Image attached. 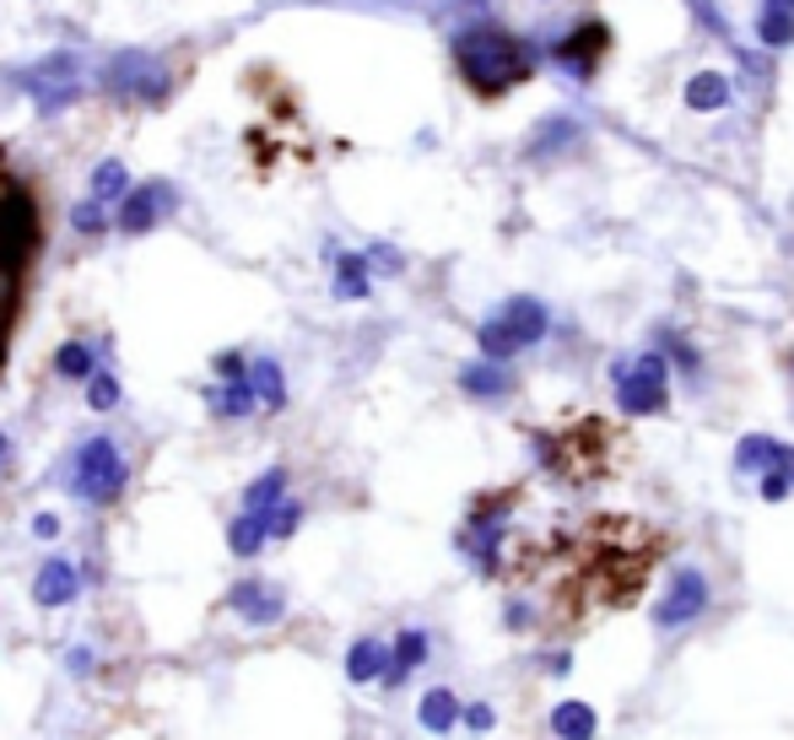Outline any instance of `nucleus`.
Masks as SVG:
<instances>
[{"label":"nucleus","mask_w":794,"mask_h":740,"mask_svg":"<svg viewBox=\"0 0 794 740\" xmlns=\"http://www.w3.org/2000/svg\"><path fill=\"white\" fill-rule=\"evenodd\" d=\"M546 330H551V314H546L541 297H508L502 308L487 314V325L476 330V341H481V357H487V363H508V357H519L525 346H536Z\"/></svg>","instance_id":"nucleus-3"},{"label":"nucleus","mask_w":794,"mask_h":740,"mask_svg":"<svg viewBox=\"0 0 794 740\" xmlns=\"http://www.w3.org/2000/svg\"><path fill=\"white\" fill-rule=\"evenodd\" d=\"M173 206H179L173 184H163V179L135 184V190H125V201H120V227H125V233H152Z\"/></svg>","instance_id":"nucleus-8"},{"label":"nucleus","mask_w":794,"mask_h":740,"mask_svg":"<svg viewBox=\"0 0 794 740\" xmlns=\"http://www.w3.org/2000/svg\"><path fill=\"white\" fill-rule=\"evenodd\" d=\"M709 600H713V589H709V578H703V568H675L665 595H660V606H654V627L660 632H681V627H692L709 611Z\"/></svg>","instance_id":"nucleus-7"},{"label":"nucleus","mask_w":794,"mask_h":740,"mask_svg":"<svg viewBox=\"0 0 794 740\" xmlns=\"http://www.w3.org/2000/svg\"><path fill=\"white\" fill-rule=\"evenodd\" d=\"M460 724L465 730H476V736H487V730L498 724V713H492L487 702H460Z\"/></svg>","instance_id":"nucleus-33"},{"label":"nucleus","mask_w":794,"mask_h":740,"mask_svg":"<svg viewBox=\"0 0 794 740\" xmlns=\"http://www.w3.org/2000/svg\"><path fill=\"white\" fill-rule=\"evenodd\" d=\"M125 481H130V465L125 454L114 449V438H92L71 459V493L86 497V503H114L125 493Z\"/></svg>","instance_id":"nucleus-5"},{"label":"nucleus","mask_w":794,"mask_h":740,"mask_svg":"<svg viewBox=\"0 0 794 740\" xmlns=\"http://www.w3.org/2000/svg\"><path fill=\"white\" fill-rule=\"evenodd\" d=\"M502 535H508V497H487V503H476V514L465 519L460 551L481 568V574H498L502 568Z\"/></svg>","instance_id":"nucleus-6"},{"label":"nucleus","mask_w":794,"mask_h":740,"mask_svg":"<svg viewBox=\"0 0 794 740\" xmlns=\"http://www.w3.org/2000/svg\"><path fill=\"white\" fill-rule=\"evenodd\" d=\"M244 373H250V363H244L238 352H222V357H216V378H222V384H238Z\"/></svg>","instance_id":"nucleus-35"},{"label":"nucleus","mask_w":794,"mask_h":740,"mask_svg":"<svg viewBox=\"0 0 794 740\" xmlns=\"http://www.w3.org/2000/svg\"><path fill=\"white\" fill-rule=\"evenodd\" d=\"M71 227H77V233H92V239H98V233L109 227V211L98 206V201H82V206L71 211Z\"/></svg>","instance_id":"nucleus-32"},{"label":"nucleus","mask_w":794,"mask_h":740,"mask_svg":"<svg viewBox=\"0 0 794 740\" xmlns=\"http://www.w3.org/2000/svg\"><path fill=\"white\" fill-rule=\"evenodd\" d=\"M568 141H579V124L573 120H551L536 130V146H530V158H546V152H557V146H568Z\"/></svg>","instance_id":"nucleus-29"},{"label":"nucleus","mask_w":794,"mask_h":740,"mask_svg":"<svg viewBox=\"0 0 794 740\" xmlns=\"http://www.w3.org/2000/svg\"><path fill=\"white\" fill-rule=\"evenodd\" d=\"M109 87L114 92H135V98H163L167 92V71L146 54H120L114 71H109Z\"/></svg>","instance_id":"nucleus-10"},{"label":"nucleus","mask_w":794,"mask_h":740,"mask_svg":"<svg viewBox=\"0 0 794 740\" xmlns=\"http://www.w3.org/2000/svg\"><path fill=\"white\" fill-rule=\"evenodd\" d=\"M427 665V632H417V627H406L400 638H395V649H389V665H384V687H400L411 670H421Z\"/></svg>","instance_id":"nucleus-13"},{"label":"nucleus","mask_w":794,"mask_h":740,"mask_svg":"<svg viewBox=\"0 0 794 740\" xmlns=\"http://www.w3.org/2000/svg\"><path fill=\"white\" fill-rule=\"evenodd\" d=\"M594 730H600V713H594L589 702L568 698L551 708V736L557 740H594Z\"/></svg>","instance_id":"nucleus-17"},{"label":"nucleus","mask_w":794,"mask_h":740,"mask_svg":"<svg viewBox=\"0 0 794 740\" xmlns=\"http://www.w3.org/2000/svg\"><path fill=\"white\" fill-rule=\"evenodd\" d=\"M790 487H794V465H790Z\"/></svg>","instance_id":"nucleus-40"},{"label":"nucleus","mask_w":794,"mask_h":740,"mask_svg":"<svg viewBox=\"0 0 794 740\" xmlns=\"http://www.w3.org/2000/svg\"><path fill=\"white\" fill-rule=\"evenodd\" d=\"M384 665H389V643H378V638H357L352 649H346V676L357 681V687H368L384 676Z\"/></svg>","instance_id":"nucleus-20"},{"label":"nucleus","mask_w":794,"mask_h":740,"mask_svg":"<svg viewBox=\"0 0 794 740\" xmlns=\"http://www.w3.org/2000/svg\"><path fill=\"white\" fill-rule=\"evenodd\" d=\"M600 43H605L600 22H579V33H573V39L557 43V60H562L573 77H589V71H594V54H600Z\"/></svg>","instance_id":"nucleus-15"},{"label":"nucleus","mask_w":794,"mask_h":740,"mask_svg":"<svg viewBox=\"0 0 794 740\" xmlns=\"http://www.w3.org/2000/svg\"><path fill=\"white\" fill-rule=\"evenodd\" d=\"M417 719H421L427 736H449V730L460 724V698H455L449 687H432V692H421Z\"/></svg>","instance_id":"nucleus-16"},{"label":"nucleus","mask_w":794,"mask_h":740,"mask_svg":"<svg viewBox=\"0 0 794 740\" xmlns=\"http://www.w3.org/2000/svg\"><path fill=\"white\" fill-rule=\"evenodd\" d=\"M530 606H508V627H513V632H525V627H530Z\"/></svg>","instance_id":"nucleus-38"},{"label":"nucleus","mask_w":794,"mask_h":740,"mask_svg":"<svg viewBox=\"0 0 794 740\" xmlns=\"http://www.w3.org/2000/svg\"><path fill=\"white\" fill-rule=\"evenodd\" d=\"M265 514H238L233 525H227V546H233V557H254V551H265Z\"/></svg>","instance_id":"nucleus-23"},{"label":"nucleus","mask_w":794,"mask_h":740,"mask_svg":"<svg viewBox=\"0 0 794 740\" xmlns=\"http://www.w3.org/2000/svg\"><path fill=\"white\" fill-rule=\"evenodd\" d=\"M546 670H551V676H568V670H573V655H568V649H557V655L546 659Z\"/></svg>","instance_id":"nucleus-37"},{"label":"nucleus","mask_w":794,"mask_h":740,"mask_svg":"<svg viewBox=\"0 0 794 740\" xmlns=\"http://www.w3.org/2000/svg\"><path fill=\"white\" fill-rule=\"evenodd\" d=\"M297 525H303V503H293V497H282V503L265 514V535H271V540H287Z\"/></svg>","instance_id":"nucleus-30"},{"label":"nucleus","mask_w":794,"mask_h":740,"mask_svg":"<svg viewBox=\"0 0 794 740\" xmlns=\"http://www.w3.org/2000/svg\"><path fill=\"white\" fill-rule=\"evenodd\" d=\"M368 254H335V297H368Z\"/></svg>","instance_id":"nucleus-22"},{"label":"nucleus","mask_w":794,"mask_h":740,"mask_svg":"<svg viewBox=\"0 0 794 740\" xmlns=\"http://www.w3.org/2000/svg\"><path fill=\"white\" fill-rule=\"evenodd\" d=\"M227 606H233L238 617H250V621H276V617H282V595H276V589H265L259 578H244V584H233Z\"/></svg>","instance_id":"nucleus-14"},{"label":"nucleus","mask_w":794,"mask_h":740,"mask_svg":"<svg viewBox=\"0 0 794 740\" xmlns=\"http://www.w3.org/2000/svg\"><path fill=\"white\" fill-rule=\"evenodd\" d=\"M125 190H130L125 163H114V158H109V163L92 173V201H98V206H109V201H125Z\"/></svg>","instance_id":"nucleus-26"},{"label":"nucleus","mask_w":794,"mask_h":740,"mask_svg":"<svg viewBox=\"0 0 794 740\" xmlns=\"http://www.w3.org/2000/svg\"><path fill=\"white\" fill-rule=\"evenodd\" d=\"M86 406L92 412H114L120 406V378L114 373H92L86 378Z\"/></svg>","instance_id":"nucleus-31"},{"label":"nucleus","mask_w":794,"mask_h":740,"mask_svg":"<svg viewBox=\"0 0 794 740\" xmlns=\"http://www.w3.org/2000/svg\"><path fill=\"white\" fill-rule=\"evenodd\" d=\"M54 373H60V378H92V373H98V363H92V346H82V341H65V346L54 352Z\"/></svg>","instance_id":"nucleus-27"},{"label":"nucleus","mask_w":794,"mask_h":740,"mask_svg":"<svg viewBox=\"0 0 794 740\" xmlns=\"http://www.w3.org/2000/svg\"><path fill=\"white\" fill-rule=\"evenodd\" d=\"M22 87L39 98V109H65V103H77L82 98V82H77V60H49L39 65V77H22Z\"/></svg>","instance_id":"nucleus-9"},{"label":"nucleus","mask_w":794,"mask_h":740,"mask_svg":"<svg viewBox=\"0 0 794 740\" xmlns=\"http://www.w3.org/2000/svg\"><path fill=\"white\" fill-rule=\"evenodd\" d=\"M206 401H211V412L222 416V422H238V416H250V412H254L250 378H238V384H216Z\"/></svg>","instance_id":"nucleus-24"},{"label":"nucleus","mask_w":794,"mask_h":740,"mask_svg":"<svg viewBox=\"0 0 794 740\" xmlns=\"http://www.w3.org/2000/svg\"><path fill=\"white\" fill-rule=\"evenodd\" d=\"M790 465H794V449L778 444V438H767V433H746L735 444V470L741 476H767V470H790Z\"/></svg>","instance_id":"nucleus-11"},{"label":"nucleus","mask_w":794,"mask_h":740,"mask_svg":"<svg viewBox=\"0 0 794 740\" xmlns=\"http://www.w3.org/2000/svg\"><path fill=\"white\" fill-rule=\"evenodd\" d=\"M756 39L767 43V49H784V43H794V11H762Z\"/></svg>","instance_id":"nucleus-28"},{"label":"nucleus","mask_w":794,"mask_h":740,"mask_svg":"<svg viewBox=\"0 0 794 740\" xmlns=\"http://www.w3.org/2000/svg\"><path fill=\"white\" fill-rule=\"evenodd\" d=\"M756 493L767 497V503H784V497H790V470H767V476H756Z\"/></svg>","instance_id":"nucleus-34"},{"label":"nucleus","mask_w":794,"mask_h":740,"mask_svg":"<svg viewBox=\"0 0 794 740\" xmlns=\"http://www.w3.org/2000/svg\"><path fill=\"white\" fill-rule=\"evenodd\" d=\"M33 254H39V206L28 184L0 168V363L11 346V320H17V297H22Z\"/></svg>","instance_id":"nucleus-1"},{"label":"nucleus","mask_w":794,"mask_h":740,"mask_svg":"<svg viewBox=\"0 0 794 740\" xmlns=\"http://www.w3.org/2000/svg\"><path fill=\"white\" fill-rule=\"evenodd\" d=\"M33 535H39V540H54V535H60V519H54V514H39V519H33Z\"/></svg>","instance_id":"nucleus-36"},{"label":"nucleus","mask_w":794,"mask_h":740,"mask_svg":"<svg viewBox=\"0 0 794 740\" xmlns=\"http://www.w3.org/2000/svg\"><path fill=\"white\" fill-rule=\"evenodd\" d=\"M282 497H287V470L276 465V470H265L250 493H244V514H271Z\"/></svg>","instance_id":"nucleus-25"},{"label":"nucleus","mask_w":794,"mask_h":740,"mask_svg":"<svg viewBox=\"0 0 794 740\" xmlns=\"http://www.w3.org/2000/svg\"><path fill=\"white\" fill-rule=\"evenodd\" d=\"M724 103H730V82H724L719 71H698V77L686 82V109L713 114V109H724Z\"/></svg>","instance_id":"nucleus-21"},{"label":"nucleus","mask_w":794,"mask_h":740,"mask_svg":"<svg viewBox=\"0 0 794 740\" xmlns=\"http://www.w3.org/2000/svg\"><path fill=\"white\" fill-rule=\"evenodd\" d=\"M77 589H82V574H77L65 557L43 562L39 578H33V600H39V606H71V600H77Z\"/></svg>","instance_id":"nucleus-12"},{"label":"nucleus","mask_w":794,"mask_h":740,"mask_svg":"<svg viewBox=\"0 0 794 740\" xmlns=\"http://www.w3.org/2000/svg\"><path fill=\"white\" fill-rule=\"evenodd\" d=\"M767 11H794V0H767Z\"/></svg>","instance_id":"nucleus-39"},{"label":"nucleus","mask_w":794,"mask_h":740,"mask_svg":"<svg viewBox=\"0 0 794 740\" xmlns=\"http://www.w3.org/2000/svg\"><path fill=\"white\" fill-rule=\"evenodd\" d=\"M460 389L476 395V401H502L513 389V378H508L502 363H470V368H460Z\"/></svg>","instance_id":"nucleus-19"},{"label":"nucleus","mask_w":794,"mask_h":740,"mask_svg":"<svg viewBox=\"0 0 794 740\" xmlns=\"http://www.w3.org/2000/svg\"><path fill=\"white\" fill-rule=\"evenodd\" d=\"M0 454H6V438H0Z\"/></svg>","instance_id":"nucleus-41"},{"label":"nucleus","mask_w":794,"mask_h":740,"mask_svg":"<svg viewBox=\"0 0 794 740\" xmlns=\"http://www.w3.org/2000/svg\"><path fill=\"white\" fill-rule=\"evenodd\" d=\"M617 378V406L628 416H660L670 401V363L660 352H643L632 363H617L611 368Z\"/></svg>","instance_id":"nucleus-4"},{"label":"nucleus","mask_w":794,"mask_h":740,"mask_svg":"<svg viewBox=\"0 0 794 740\" xmlns=\"http://www.w3.org/2000/svg\"><path fill=\"white\" fill-rule=\"evenodd\" d=\"M244 378H250L254 406H265V412H282V406H287V378H282V368H276L271 357H254Z\"/></svg>","instance_id":"nucleus-18"},{"label":"nucleus","mask_w":794,"mask_h":740,"mask_svg":"<svg viewBox=\"0 0 794 740\" xmlns=\"http://www.w3.org/2000/svg\"><path fill=\"white\" fill-rule=\"evenodd\" d=\"M455 65L481 98H498L525 77V54L502 28H465L455 39Z\"/></svg>","instance_id":"nucleus-2"}]
</instances>
